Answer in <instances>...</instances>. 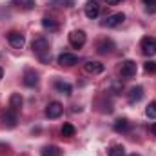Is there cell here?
<instances>
[{
	"label": "cell",
	"instance_id": "cell-15",
	"mask_svg": "<svg viewBox=\"0 0 156 156\" xmlns=\"http://www.w3.org/2000/svg\"><path fill=\"white\" fill-rule=\"evenodd\" d=\"M22 104H24V100H22V96H20L18 93L11 94V98H9V107H11L13 111H20Z\"/></svg>",
	"mask_w": 156,
	"mask_h": 156
},
{
	"label": "cell",
	"instance_id": "cell-2",
	"mask_svg": "<svg viewBox=\"0 0 156 156\" xmlns=\"http://www.w3.org/2000/svg\"><path fill=\"white\" fill-rule=\"evenodd\" d=\"M85 33L83 31H71L69 33V44L75 47V49H80V47H83V44H85Z\"/></svg>",
	"mask_w": 156,
	"mask_h": 156
},
{
	"label": "cell",
	"instance_id": "cell-18",
	"mask_svg": "<svg viewBox=\"0 0 156 156\" xmlns=\"http://www.w3.org/2000/svg\"><path fill=\"white\" fill-rule=\"evenodd\" d=\"M115 131H116V133H125V131H129V120H127V118H118L116 122H115Z\"/></svg>",
	"mask_w": 156,
	"mask_h": 156
},
{
	"label": "cell",
	"instance_id": "cell-8",
	"mask_svg": "<svg viewBox=\"0 0 156 156\" xmlns=\"http://www.w3.org/2000/svg\"><path fill=\"white\" fill-rule=\"evenodd\" d=\"M83 69L89 75H100V73H104V64H100V62H85Z\"/></svg>",
	"mask_w": 156,
	"mask_h": 156
},
{
	"label": "cell",
	"instance_id": "cell-11",
	"mask_svg": "<svg viewBox=\"0 0 156 156\" xmlns=\"http://www.w3.org/2000/svg\"><path fill=\"white\" fill-rule=\"evenodd\" d=\"M98 15H100L98 2H87V5H85V16L87 18H96Z\"/></svg>",
	"mask_w": 156,
	"mask_h": 156
},
{
	"label": "cell",
	"instance_id": "cell-10",
	"mask_svg": "<svg viewBox=\"0 0 156 156\" xmlns=\"http://www.w3.org/2000/svg\"><path fill=\"white\" fill-rule=\"evenodd\" d=\"M78 62L76 55H73V53H62L60 56H58V64L60 66H75Z\"/></svg>",
	"mask_w": 156,
	"mask_h": 156
},
{
	"label": "cell",
	"instance_id": "cell-22",
	"mask_svg": "<svg viewBox=\"0 0 156 156\" xmlns=\"http://www.w3.org/2000/svg\"><path fill=\"white\" fill-rule=\"evenodd\" d=\"M49 4H51L53 7H71L75 2H73V0H51Z\"/></svg>",
	"mask_w": 156,
	"mask_h": 156
},
{
	"label": "cell",
	"instance_id": "cell-23",
	"mask_svg": "<svg viewBox=\"0 0 156 156\" xmlns=\"http://www.w3.org/2000/svg\"><path fill=\"white\" fill-rule=\"evenodd\" d=\"M125 154V147L123 145H113L109 149V156H123Z\"/></svg>",
	"mask_w": 156,
	"mask_h": 156
},
{
	"label": "cell",
	"instance_id": "cell-12",
	"mask_svg": "<svg viewBox=\"0 0 156 156\" xmlns=\"http://www.w3.org/2000/svg\"><path fill=\"white\" fill-rule=\"evenodd\" d=\"M11 4L15 5V7H20V9H24V11H31V9H35V0H11Z\"/></svg>",
	"mask_w": 156,
	"mask_h": 156
},
{
	"label": "cell",
	"instance_id": "cell-17",
	"mask_svg": "<svg viewBox=\"0 0 156 156\" xmlns=\"http://www.w3.org/2000/svg\"><path fill=\"white\" fill-rule=\"evenodd\" d=\"M55 87H56V91H58L60 94H66V96H69V94L73 93V87H71L69 83H66V82H56Z\"/></svg>",
	"mask_w": 156,
	"mask_h": 156
},
{
	"label": "cell",
	"instance_id": "cell-26",
	"mask_svg": "<svg viewBox=\"0 0 156 156\" xmlns=\"http://www.w3.org/2000/svg\"><path fill=\"white\" fill-rule=\"evenodd\" d=\"M142 2L147 5L149 11H156V0H142Z\"/></svg>",
	"mask_w": 156,
	"mask_h": 156
},
{
	"label": "cell",
	"instance_id": "cell-29",
	"mask_svg": "<svg viewBox=\"0 0 156 156\" xmlns=\"http://www.w3.org/2000/svg\"><path fill=\"white\" fill-rule=\"evenodd\" d=\"M4 76V71H2V67H0V78Z\"/></svg>",
	"mask_w": 156,
	"mask_h": 156
},
{
	"label": "cell",
	"instance_id": "cell-24",
	"mask_svg": "<svg viewBox=\"0 0 156 156\" xmlns=\"http://www.w3.org/2000/svg\"><path fill=\"white\" fill-rule=\"evenodd\" d=\"M144 69H145L147 75H154L156 73V62L154 60H147V62L144 64Z\"/></svg>",
	"mask_w": 156,
	"mask_h": 156
},
{
	"label": "cell",
	"instance_id": "cell-1",
	"mask_svg": "<svg viewBox=\"0 0 156 156\" xmlns=\"http://www.w3.org/2000/svg\"><path fill=\"white\" fill-rule=\"evenodd\" d=\"M33 51L37 53V56L40 58V62H49L51 53H49V42L45 38H35L33 40Z\"/></svg>",
	"mask_w": 156,
	"mask_h": 156
},
{
	"label": "cell",
	"instance_id": "cell-20",
	"mask_svg": "<svg viewBox=\"0 0 156 156\" xmlns=\"http://www.w3.org/2000/svg\"><path fill=\"white\" fill-rule=\"evenodd\" d=\"M113 42L111 40H104V42H100V45H98V53H102V55H105V53H111L113 51Z\"/></svg>",
	"mask_w": 156,
	"mask_h": 156
},
{
	"label": "cell",
	"instance_id": "cell-16",
	"mask_svg": "<svg viewBox=\"0 0 156 156\" xmlns=\"http://www.w3.org/2000/svg\"><path fill=\"white\" fill-rule=\"evenodd\" d=\"M42 156H62V151L56 145H45L42 149Z\"/></svg>",
	"mask_w": 156,
	"mask_h": 156
},
{
	"label": "cell",
	"instance_id": "cell-14",
	"mask_svg": "<svg viewBox=\"0 0 156 156\" xmlns=\"http://www.w3.org/2000/svg\"><path fill=\"white\" fill-rule=\"evenodd\" d=\"M37 83H38V75L35 71H26V75H24V85L35 87Z\"/></svg>",
	"mask_w": 156,
	"mask_h": 156
},
{
	"label": "cell",
	"instance_id": "cell-13",
	"mask_svg": "<svg viewBox=\"0 0 156 156\" xmlns=\"http://www.w3.org/2000/svg\"><path fill=\"white\" fill-rule=\"evenodd\" d=\"M142 98H144V89H142L140 85H136V87H133V89L129 91V102H131V104L140 102Z\"/></svg>",
	"mask_w": 156,
	"mask_h": 156
},
{
	"label": "cell",
	"instance_id": "cell-25",
	"mask_svg": "<svg viewBox=\"0 0 156 156\" xmlns=\"http://www.w3.org/2000/svg\"><path fill=\"white\" fill-rule=\"evenodd\" d=\"M145 115L149 118H156V102H151V104L145 107Z\"/></svg>",
	"mask_w": 156,
	"mask_h": 156
},
{
	"label": "cell",
	"instance_id": "cell-5",
	"mask_svg": "<svg viewBox=\"0 0 156 156\" xmlns=\"http://www.w3.org/2000/svg\"><path fill=\"white\" fill-rule=\"evenodd\" d=\"M120 73H122V76L123 78H133L134 75H136V62H133V60H125V62L122 64Z\"/></svg>",
	"mask_w": 156,
	"mask_h": 156
},
{
	"label": "cell",
	"instance_id": "cell-7",
	"mask_svg": "<svg viewBox=\"0 0 156 156\" xmlns=\"http://www.w3.org/2000/svg\"><path fill=\"white\" fill-rule=\"evenodd\" d=\"M7 40H9V44H11L13 47H16V49L24 47V44H26L24 35H22V33H18V31H11V33L7 35Z\"/></svg>",
	"mask_w": 156,
	"mask_h": 156
},
{
	"label": "cell",
	"instance_id": "cell-30",
	"mask_svg": "<svg viewBox=\"0 0 156 156\" xmlns=\"http://www.w3.org/2000/svg\"><path fill=\"white\" fill-rule=\"evenodd\" d=\"M131 156H140V154H131Z\"/></svg>",
	"mask_w": 156,
	"mask_h": 156
},
{
	"label": "cell",
	"instance_id": "cell-21",
	"mask_svg": "<svg viewBox=\"0 0 156 156\" xmlns=\"http://www.w3.org/2000/svg\"><path fill=\"white\" fill-rule=\"evenodd\" d=\"M62 136H66V138L75 136V127H73L71 123H64V125H62Z\"/></svg>",
	"mask_w": 156,
	"mask_h": 156
},
{
	"label": "cell",
	"instance_id": "cell-9",
	"mask_svg": "<svg viewBox=\"0 0 156 156\" xmlns=\"http://www.w3.org/2000/svg\"><path fill=\"white\" fill-rule=\"evenodd\" d=\"M2 120H4V125H5V127H15L16 122H18V118H16V111L7 109V111L2 115Z\"/></svg>",
	"mask_w": 156,
	"mask_h": 156
},
{
	"label": "cell",
	"instance_id": "cell-4",
	"mask_svg": "<svg viewBox=\"0 0 156 156\" xmlns=\"http://www.w3.org/2000/svg\"><path fill=\"white\" fill-rule=\"evenodd\" d=\"M142 53L147 55V56H153L156 53V38L145 37V38L142 40Z\"/></svg>",
	"mask_w": 156,
	"mask_h": 156
},
{
	"label": "cell",
	"instance_id": "cell-27",
	"mask_svg": "<svg viewBox=\"0 0 156 156\" xmlns=\"http://www.w3.org/2000/svg\"><path fill=\"white\" fill-rule=\"evenodd\" d=\"M105 2H107L109 5H116V4H118V2H120V0H105Z\"/></svg>",
	"mask_w": 156,
	"mask_h": 156
},
{
	"label": "cell",
	"instance_id": "cell-19",
	"mask_svg": "<svg viewBox=\"0 0 156 156\" xmlns=\"http://www.w3.org/2000/svg\"><path fill=\"white\" fill-rule=\"evenodd\" d=\"M42 26H44L45 29H49V31H56V29H58V24H56L53 18H49V16H44V18H42Z\"/></svg>",
	"mask_w": 156,
	"mask_h": 156
},
{
	"label": "cell",
	"instance_id": "cell-6",
	"mask_svg": "<svg viewBox=\"0 0 156 156\" xmlns=\"http://www.w3.org/2000/svg\"><path fill=\"white\" fill-rule=\"evenodd\" d=\"M123 20H125V15H123V13H115V15H109L102 24H104L105 27H116V26H120Z\"/></svg>",
	"mask_w": 156,
	"mask_h": 156
},
{
	"label": "cell",
	"instance_id": "cell-3",
	"mask_svg": "<svg viewBox=\"0 0 156 156\" xmlns=\"http://www.w3.org/2000/svg\"><path fill=\"white\" fill-rule=\"evenodd\" d=\"M62 111H64V107H62L60 102H49L47 107H45V116L55 120V118H58L62 115Z\"/></svg>",
	"mask_w": 156,
	"mask_h": 156
},
{
	"label": "cell",
	"instance_id": "cell-28",
	"mask_svg": "<svg viewBox=\"0 0 156 156\" xmlns=\"http://www.w3.org/2000/svg\"><path fill=\"white\" fill-rule=\"evenodd\" d=\"M151 131H153V134H154V136H156V122H154V123H153V125H151Z\"/></svg>",
	"mask_w": 156,
	"mask_h": 156
}]
</instances>
